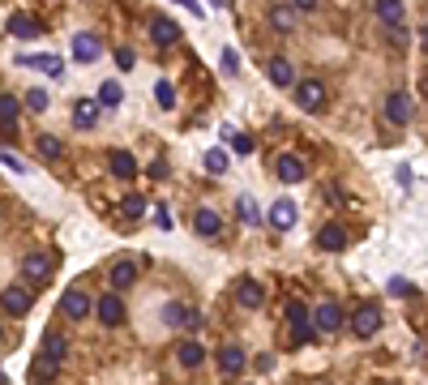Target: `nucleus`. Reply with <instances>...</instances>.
I'll list each match as a JSON object with an SVG mask.
<instances>
[{"label":"nucleus","mask_w":428,"mask_h":385,"mask_svg":"<svg viewBox=\"0 0 428 385\" xmlns=\"http://www.w3.org/2000/svg\"><path fill=\"white\" fill-rule=\"evenodd\" d=\"M287 325H291V343H296V347H300V343H309L313 334H317L313 313H309V308L300 304V300H291V304H287Z\"/></svg>","instance_id":"f257e3e1"},{"label":"nucleus","mask_w":428,"mask_h":385,"mask_svg":"<svg viewBox=\"0 0 428 385\" xmlns=\"http://www.w3.org/2000/svg\"><path fill=\"white\" fill-rule=\"evenodd\" d=\"M266 77H270L279 90H296V86H300V82H296V69H291L287 56H270V60H266Z\"/></svg>","instance_id":"f03ea898"},{"label":"nucleus","mask_w":428,"mask_h":385,"mask_svg":"<svg viewBox=\"0 0 428 385\" xmlns=\"http://www.w3.org/2000/svg\"><path fill=\"white\" fill-rule=\"evenodd\" d=\"M351 330H356L360 339H373V334L382 330V308H377V304H360L356 317H351Z\"/></svg>","instance_id":"7ed1b4c3"},{"label":"nucleus","mask_w":428,"mask_h":385,"mask_svg":"<svg viewBox=\"0 0 428 385\" xmlns=\"http://www.w3.org/2000/svg\"><path fill=\"white\" fill-rule=\"evenodd\" d=\"M150 39H155V47H171V43H180V26L163 13H155L150 17Z\"/></svg>","instance_id":"20e7f679"},{"label":"nucleus","mask_w":428,"mask_h":385,"mask_svg":"<svg viewBox=\"0 0 428 385\" xmlns=\"http://www.w3.org/2000/svg\"><path fill=\"white\" fill-rule=\"evenodd\" d=\"M296 103H300L305 112H321V108H325V86L313 82V77H309V82H300V86H296Z\"/></svg>","instance_id":"39448f33"},{"label":"nucleus","mask_w":428,"mask_h":385,"mask_svg":"<svg viewBox=\"0 0 428 385\" xmlns=\"http://www.w3.org/2000/svg\"><path fill=\"white\" fill-rule=\"evenodd\" d=\"M5 31H9L13 39H39V35H43V26H39V22H35L31 13H9Z\"/></svg>","instance_id":"423d86ee"},{"label":"nucleus","mask_w":428,"mask_h":385,"mask_svg":"<svg viewBox=\"0 0 428 385\" xmlns=\"http://www.w3.org/2000/svg\"><path fill=\"white\" fill-rule=\"evenodd\" d=\"M60 308H65V317H69V321H86V317H90V296L73 287V291H65Z\"/></svg>","instance_id":"0eeeda50"},{"label":"nucleus","mask_w":428,"mask_h":385,"mask_svg":"<svg viewBox=\"0 0 428 385\" xmlns=\"http://www.w3.org/2000/svg\"><path fill=\"white\" fill-rule=\"evenodd\" d=\"M22 274H26V282H47V278H52V257L31 253L26 262H22Z\"/></svg>","instance_id":"6e6552de"},{"label":"nucleus","mask_w":428,"mask_h":385,"mask_svg":"<svg viewBox=\"0 0 428 385\" xmlns=\"http://www.w3.org/2000/svg\"><path fill=\"white\" fill-rule=\"evenodd\" d=\"M236 300H240V308H262V304H266L262 282H257V278H240V282H236Z\"/></svg>","instance_id":"1a4fd4ad"},{"label":"nucleus","mask_w":428,"mask_h":385,"mask_svg":"<svg viewBox=\"0 0 428 385\" xmlns=\"http://www.w3.org/2000/svg\"><path fill=\"white\" fill-rule=\"evenodd\" d=\"M279 180H287V185H296V180H305L309 176V163L300 159V154H279Z\"/></svg>","instance_id":"9d476101"},{"label":"nucleus","mask_w":428,"mask_h":385,"mask_svg":"<svg viewBox=\"0 0 428 385\" xmlns=\"http://www.w3.org/2000/svg\"><path fill=\"white\" fill-rule=\"evenodd\" d=\"M31 304H35L31 287H5V313H9V317H22V313H31Z\"/></svg>","instance_id":"9b49d317"},{"label":"nucleus","mask_w":428,"mask_h":385,"mask_svg":"<svg viewBox=\"0 0 428 385\" xmlns=\"http://www.w3.org/2000/svg\"><path fill=\"white\" fill-rule=\"evenodd\" d=\"M219 368H223V377H240V373L248 368V359H244V351L232 343V347H223V351H219Z\"/></svg>","instance_id":"f8f14e48"},{"label":"nucleus","mask_w":428,"mask_h":385,"mask_svg":"<svg viewBox=\"0 0 428 385\" xmlns=\"http://www.w3.org/2000/svg\"><path fill=\"white\" fill-rule=\"evenodd\" d=\"M386 116H390L394 124H407V120H411V99L402 94V90H390V94H386Z\"/></svg>","instance_id":"ddd939ff"},{"label":"nucleus","mask_w":428,"mask_h":385,"mask_svg":"<svg viewBox=\"0 0 428 385\" xmlns=\"http://www.w3.org/2000/svg\"><path fill=\"white\" fill-rule=\"evenodd\" d=\"M313 325H317V330H325V334L339 330V325H343V308H339L334 300H325V304L317 308V313H313Z\"/></svg>","instance_id":"4468645a"},{"label":"nucleus","mask_w":428,"mask_h":385,"mask_svg":"<svg viewBox=\"0 0 428 385\" xmlns=\"http://www.w3.org/2000/svg\"><path fill=\"white\" fill-rule=\"evenodd\" d=\"M99 51H103V43H99V35H78V39H73V60L90 65V60H99Z\"/></svg>","instance_id":"2eb2a0df"},{"label":"nucleus","mask_w":428,"mask_h":385,"mask_svg":"<svg viewBox=\"0 0 428 385\" xmlns=\"http://www.w3.org/2000/svg\"><path fill=\"white\" fill-rule=\"evenodd\" d=\"M26 69H39V73H47V77H60L65 73V65H60V56H43V51H35V56H17Z\"/></svg>","instance_id":"dca6fc26"},{"label":"nucleus","mask_w":428,"mask_h":385,"mask_svg":"<svg viewBox=\"0 0 428 385\" xmlns=\"http://www.w3.org/2000/svg\"><path fill=\"white\" fill-rule=\"evenodd\" d=\"M137 282V262H129V257H120V262L112 266V287L124 291V287H133Z\"/></svg>","instance_id":"f3484780"},{"label":"nucleus","mask_w":428,"mask_h":385,"mask_svg":"<svg viewBox=\"0 0 428 385\" xmlns=\"http://www.w3.org/2000/svg\"><path fill=\"white\" fill-rule=\"evenodd\" d=\"M317 244H321L325 253H343V248H347V231L330 223V227H321V231H317Z\"/></svg>","instance_id":"a211bd4d"},{"label":"nucleus","mask_w":428,"mask_h":385,"mask_svg":"<svg viewBox=\"0 0 428 385\" xmlns=\"http://www.w3.org/2000/svg\"><path fill=\"white\" fill-rule=\"evenodd\" d=\"M120 317H124L120 296H103V300H99V321H103V325H120Z\"/></svg>","instance_id":"6ab92c4d"},{"label":"nucleus","mask_w":428,"mask_h":385,"mask_svg":"<svg viewBox=\"0 0 428 385\" xmlns=\"http://www.w3.org/2000/svg\"><path fill=\"white\" fill-rule=\"evenodd\" d=\"M0 128H5V133L17 128V99H13V90L0 94Z\"/></svg>","instance_id":"aec40b11"},{"label":"nucleus","mask_w":428,"mask_h":385,"mask_svg":"<svg viewBox=\"0 0 428 385\" xmlns=\"http://www.w3.org/2000/svg\"><path fill=\"white\" fill-rule=\"evenodd\" d=\"M270 223L279 227V231H291V223H296V205L283 197V201H274V210H270Z\"/></svg>","instance_id":"412c9836"},{"label":"nucleus","mask_w":428,"mask_h":385,"mask_svg":"<svg viewBox=\"0 0 428 385\" xmlns=\"http://www.w3.org/2000/svg\"><path fill=\"white\" fill-rule=\"evenodd\" d=\"M99 108H103V103H90V99H82L78 108H73V124H78V128H90V124L99 120Z\"/></svg>","instance_id":"4be33fe9"},{"label":"nucleus","mask_w":428,"mask_h":385,"mask_svg":"<svg viewBox=\"0 0 428 385\" xmlns=\"http://www.w3.org/2000/svg\"><path fill=\"white\" fill-rule=\"evenodd\" d=\"M112 176H120V180H133V176H137V163H133V154H124V150H112Z\"/></svg>","instance_id":"5701e85b"},{"label":"nucleus","mask_w":428,"mask_h":385,"mask_svg":"<svg viewBox=\"0 0 428 385\" xmlns=\"http://www.w3.org/2000/svg\"><path fill=\"white\" fill-rule=\"evenodd\" d=\"M296 17H300V13H296L291 5H274V9H270V26H274V31H291Z\"/></svg>","instance_id":"b1692460"},{"label":"nucleus","mask_w":428,"mask_h":385,"mask_svg":"<svg viewBox=\"0 0 428 385\" xmlns=\"http://www.w3.org/2000/svg\"><path fill=\"white\" fill-rule=\"evenodd\" d=\"M176 359H180L185 368H197L201 359H206V351H201V343H180L176 347Z\"/></svg>","instance_id":"393cba45"},{"label":"nucleus","mask_w":428,"mask_h":385,"mask_svg":"<svg viewBox=\"0 0 428 385\" xmlns=\"http://www.w3.org/2000/svg\"><path fill=\"white\" fill-rule=\"evenodd\" d=\"M65 351H69L65 334H47V339H43V355L52 359V364H60V359H65Z\"/></svg>","instance_id":"a878e982"},{"label":"nucleus","mask_w":428,"mask_h":385,"mask_svg":"<svg viewBox=\"0 0 428 385\" xmlns=\"http://www.w3.org/2000/svg\"><path fill=\"white\" fill-rule=\"evenodd\" d=\"M197 231H201V236H219V231H223V219L214 214V210H197Z\"/></svg>","instance_id":"bb28decb"},{"label":"nucleus","mask_w":428,"mask_h":385,"mask_svg":"<svg viewBox=\"0 0 428 385\" xmlns=\"http://www.w3.org/2000/svg\"><path fill=\"white\" fill-rule=\"evenodd\" d=\"M377 17L386 26H398L402 22V0H377Z\"/></svg>","instance_id":"cd10ccee"},{"label":"nucleus","mask_w":428,"mask_h":385,"mask_svg":"<svg viewBox=\"0 0 428 385\" xmlns=\"http://www.w3.org/2000/svg\"><path fill=\"white\" fill-rule=\"evenodd\" d=\"M120 214H124V219H129V223H137V219L146 214V201H142L137 193H129V197H124V201H120Z\"/></svg>","instance_id":"c85d7f7f"},{"label":"nucleus","mask_w":428,"mask_h":385,"mask_svg":"<svg viewBox=\"0 0 428 385\" xmlns=\"http://www.w3.org/2000/svg\"><path fill=\"white\" fill-rule=\"evenodd\" d=\"M163 317H167V325H193V321H197V313H189L185 304H167Z\"/></svg>","instance_id":"c756f323"},{"label":"nucleus","mask_w":428,"mask_h":385,"mask_svg":"<svg viewBox=\"0 0 428 385\" xmlns=\"http://www.w3.org/2000/svg\"><path fill=\"white\" fill-rule=\"evenodd\" d=\"M120 82H103V86H99V103H103V108H116V103H120Z\"/></svg>","instance_id":"7c9ffc66"},{"label":"nucleus","mask_w":428,"mask_h":385,"mask_svg":"<svg viewBox=\"0 0 428 385\" xmlns=\"http://www.w3.org/2000/svg\"><path fill=\"white\" fill-rule=\"evenodd\" d=\"M206 171H214V176H219V171H228V150H223V146L206 154Z\"/></svg>","instance_id":"2f4dec72"},{"label":"nucleus","mask_w":428,"mask_h":385,"mask_svg":"<svg viewBox=\"0 0 428 385\" xmlns=\"http://www.w3.org/2000/svg\"><path fill=\"white\" fill-rule=\"evenodd\" d=\"M39 154H43V159H60L65 146H60L56 137H47V133H43V137H39Z\"/></svg>","instance_id":"473e14b6"},{"label":"nucleus","mask_w":428,"mask_h":385,"mask_svg":"<svg viewBox=\"0 0 428 385\" xmlns=\"http://www.w3.org/2000/svg\"><path fill=\"white\" fill-rule=\"evenodd\" d=\"M155 90H159V108L171 112V108H176V86H171V82H159Z\"/></svg>","instance_id":"72a5a7b5"},{"label":"nucleus","mask_w":428,"mask_h":385,"mask_svg":"<svg viewBox=\"0 0 428 385\" xmlns=\"http://www.w3.org/2000/svg\"><path fill=\"white\" fill-rule=\"evenodd\" d=\"M240 219H244L248 227H257V219H262V214H257V205H253V197H240Z\"/></svg>","instance_id":"f704fd0d"},{"label":"nucleus","mask_w":428,"mask_h":385,"mask_svg":"<svg viewBox=\"0 0 428 385\" xmlns=\"http://www.w3.org/2000/svg\"><path fill=\"white\" fill-rule=\"evenodd\" d=\"M26 108L31 112H47V90H31L26 94Z\"/></svg>","instance_id":"c9c22d12"},{"label":"nucleus","mask_w":428,"mask_h":385,"mask_svg":"<svg viewBox=\"0 0 428 385\" xmlns=\"http://www.w3.org/2000/svg\"><path fill=\"white\" fill-rule=\"evenodd\" d=\"M390 296H416V287L407 278H390Z\"/></svg>","instance_id":"e433bc0d"},{"label":"nucleus","mask_w":428,"mask_h":385,"mask_svg":"<svg viewBox=\"0 0 428 385\" xmlns=\"http://www.w3.org/2000/svg\"><path fill=\"white\" fill-rule=\"evenodd\" d=\"M232 150H236V154H248V150H253V142H248L244 133H236V137H232Z\"/></svg>","instance_id":"4c0bfd02"},{"label":"nucleus","mask_w":428,"mask_h":385,"mask_svg":"<svg viewBox=\"0 0 428 385\" xmlns=\"http://www.w3.org/2000/svg\"><path fill=\"white\" fill-rule=\"evenodd\" d=\"M223 69H228V73H236V69H240V60H236V51H232V47L223 51Z\"/></svg>","instance_id":"58836bf2"},{"label":"nucleus","mask_w":428,"mask_h":385,"mask_svg":"<svg viewBox=\"0 0 428 385\" xmlns=\"http://www.w3.org/2000/svg\"><path fill=\"white\" fill-rule=\"evenodd\" d=\"M116 65H120V69H133V51H129V47L116 51Z\"/></svg>","instance_id":"ea45409f"},{"label":"nucleus","mask_w":428,"mask_h":385,"mask_svg":"<svg viewBox=\"0 0 428 385\" xmlns=\"http://www.w3.org/2000/svg\"><path fill=\"white\" fill-rule=\"evenodd\" d=\"M5 167H9V171H22V163H17V154H13V146H5Z\"/></svg>","instance_id":"a19ab883"},{"label":"nucleus","mask_w":428,"mask_h":385,"mask_svg":"<svg viewBox=\"0 0 428 385\" xmlns=\"http://www.w3.org/2000/svg\"><path fill=\"white\" fill-rule=\"evenodd\" d=\"M176 5H185V9H189L193 17H201V5H197V0H176Z\"/></svg>","instance_id":"79ce46f5"},{"label":"nucleus","mask_w":428,"mask_h":385,"mask_svg":"<svg viewBox=\"0 0 428 385\" xmlns=\"http://www.w3.org/2000/svg\"><path fill=\"white\" fill-rule=\"evenodd\" d=\"M296 9H317V0H296Z\"/></svg>","instance_id":"37998d69"},{"label":"nucleus","mask_w":428,"mask_h":385,"mask_svg":"<svg viewBox=\"0 0 428 385\" xmlns=\"http://www.w3.org/2000/svg\"><path fill=\"white\" fill-rule=\"evenodd\" d=\"M420 47L428 51V26H424V31H420Z\"/></svg>","instance_id":"c03bdc74"},{"label":"nucleus","mask_w":428,"mask_h":385,"mask_svg":"<svg viewBox=\"0 0 428 385\" xmlns=\"http://www.w3.org/2000/svg\"><path fill=\"white\" fill-rule=\"evenodd\" d=\"M214 5H228V0H214Z\"/></svg>","instance_id":"a18cd8bd"}]
</instances>
